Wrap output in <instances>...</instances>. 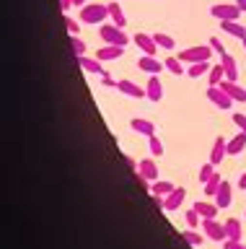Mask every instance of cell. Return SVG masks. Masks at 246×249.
<instances>
[{
    "instance_id": "6da1fadb",
    "label": "cell",
    "mask_w": 246,
    "mask_h": 249,
    "mask_svg": "<svg viewBox=\"0 0 246 249\" xmlns=\"http://www.w3.org/2000/svg\"><path fill=\"white\" fill-rule=\"evenodd\" d=\"M78 21H83V23H94V26H96V23L109 21V5H101V3H88V5H83Z\"/></svg>"
},
{
    "instance_id": "7a4b0ae2",
    "label": "cell",
    "mask_w": 246,
    "mask_h": 249,
    "mask_svg": "<svg viewBox=\"0 0 246 249\" xmlns=\"http://www.w3.org/2000/svg\"><path fill=\"white\" fill-rule=\"evenodd\" d=\"M98 36H101V42L106 44H117V47H125L130 39L125 34V29H119L117 23H101V29H98Z\"/></svg>"
},
{
    "instance_id": "3957f363",
    "label": "cell",
    "mask_w": 246,
    "mask_h": 249,
    "mask_svg": "<svg viewBox=\"0 0 246 249\" xmlns=\"http://www.w3.org/2000/svg\"><path fill=\"white\" fill-rule=\"evenodd\" d=\"M213 57V47L210 44H197V47H187V50L179 52V60L181 62H205Z\"/></svg>"
},
{
    "instance_id": "277c9868",
    "label": "cell",
    "mask_w": 246,
    "mask_h": 249,
    "mask_svg": "<svg viewBox=\"0 0 246 249\" xmlns=\"http://www.w3.org/2000/svg\"><path fill=\"white\" fill-rule=\"evenodd\" d=\"M210 16L218 21H238L241 18V8L236 3H218V5L210 8Z\"/></svg>"
},
{
    "instance_id": "5b68a950",
    "label": "cell",
    "mask_w": 246,
    "mask_h": 249,
    "mask_svg": "<svg viewBox=\"0 0 246 249\" xmlns=\"http://www.w3.org/2000/svg\"><path fill=\"white\" fill-rule=\"evenodd\" d=\"M207 101L215 104L218 109H223V112H228V109L236 104V101L228 96V91L223 89V86H210V89H207Z\"/></svg>"
},
{
    "instance_id": "8992f818",
    "label": "cell",
    "mask_w": 246,
    "mask_h": 249,
    "mask_svg": "<svg viewBox=\"0 0 246 249\" xmlns=\"http://www.w3.org/2000/svg\"><path fill=\"white\" fill-rule=\"evenodd\" d=\"M199 229L205 231V236L207 239H213V241H226L228 239V233H226V223H218L215 218H202V223H199Z\"/></svg>"
},
{
    "instance_id": "52a82bcc",
    "label": "cell",
    "mask_w": 246,
    "mask_h": 249,
    "mask_svg": "<svg viewBox=\"0 0 246 249\" xmlns=\"http://www.w3.org/2000/svg\"><path fill=\"white\" fill-rule=\"evenodd\" d=\"M132 42L143 50V54H156L158 52V44L156 39H153V34H145V31H137V34L132 36Z\"/></svg>"
},
{
    "instance_id": "ba28073f",
    "label": "cell",
    "mask_w": 246,
    "mask_h": 249,
    "mask_svg": "<svg viewBox=\"0 0 246 249\" xmlns=\"http://www.w3.org/2000/svg\"><path fill=\"white\" fill-rule=\"evenodd\" d=\"M75 62L86 70V73H94V75H106V70L101 65V60L98 57H88V54H83V57H75Z\"/></svg>"
},
{
    "instance_id": "9c48e42d",
    "label": "cell",
    "mask_w": 246,
    "mask_h": 249,
    "mask_svg": "<svg viewBox=\"0 0 246 249\" xmlns=\"http://www.w3.org/2000/svg\"><path fill=\"white\" fill-rule=\"evenodd\" d=\"M226 156H228V140L218 135V138H215V143H213V151H210V161L215 163V166H220Z\"/></svg>"
},
{
    "instance_id": "30bf717a",
    "label": "cell",
    "mask_w": 246,
    "mask_h": 249,
    "mask_svg": "<svg viewBox=\"0 0 246 249\" xmlns=\"http://www.w3.org/2000/svg\"><path fill=\"white\" fill-rule=\"evenodd\" d=\"M137 68L145 70V73H150V75H158V73H161V70H164L166 65L156 60V54H143V57L137 60Z\"/></svg>"
},
{
    "instance_id": "8fae6325",
    "label": "cell",
    "mask_w": 246,
    "mask_h": 249,
    "mask_svg": "<svg viewBox=\"0 0 246 249\" xmlns=\"http://www.w3.org/2000/svg\"><path fill=\"white\" fill-rule=\"evenodd\" d=\"M230 200H233V187H230V182L223 179L220 190H218V195H215V205H218L220 210H226V208H230Z\"/></svg>"
},
{
    "instance_id": "7c38bea8",
    "label": "cell",
    "mask_w": 246,
    "mask_h": 249,
    "mask_svg": "<svg viewBox=\"0 0 246 249\" xmlns=\"http://www.w3.org/2000/svg\"><path fill=\"white\" fill-rule=\"evenodd\" d=\"M117 91H122L125 96H130V99H143V96H148L140 86L137 83H132V81H127V78H122V81H117Z\"/></svg>"
},
{
    "instance_id": "4fadbf2b",
    "label": "cell",
    "mask_w": 246,
    "mask_h": 249,
    "mask_svg": "<svg viewBox=\"0 0 246 249\" xmlns=\"http://www.w3.org/2000/svg\"><path fill=\"white\" fill-rule=\"evenodd\" d=\"M130 127H132L137 135H145V138L156 135V124H153L150 120H145V117H135V120H130Z\"/></svg>"
},
{
    "instance_id": "5bb4252c",
    "label": "cell",
    "mask_w": 246,
    "mask_h": 249,
    "mask_svg": "<svg viewBox=\"0 0 246 249\" xmlns=\"http://www.w3.org/2000/svg\"><path fill=\"white\" fill-rule=\"evenodd\" d=\"M137 174L145 177L148 182H156V179H158V166H156V161H153V159L137 161Z\"/></svg>"
},
{
    "instance_id": "9a60e30c",
    "label": "cell",
    "mask_w": 246,
    "mask_h": 249,
    "mask_svg": "<svg viewBox=\"0 0 246 249\" xmlns=\"http://www.w3.org/2000/svg\"><path fill=\"white\" fill-rule=\"evenodd\" d=\"M220 86L228 91V96L233 99V101H238V104H246V89H244L241 83H236V81H223Z\"/></svg>"
},
{
    "instance_id": "2e32d148",
    "label": "cell",
    "mask_w": 246,
    "mask_h": 249,
    "mask_svg": "<svg viewBox=\"0 0 246 249\" xmlns=\"http://www.w3.org/2000/svg\"><path fill=\"white\" fill-rule=\"evenodd\" d=\"M125 54V47H117V44H104L101 50L96 52V57L101 62H109V60H119Z\"/></svg>"
},
{
    "instance_id": "e0dca14e",
    "label": "cell",
    "mask_w": 246,
    "mask_h": 249,
    "mask_svg": "<svg viewBox=\"0 0 246 249\" xmlns=\"http://www.w3.org/2000/svg\"><path fill=\"white\" fill-rule=\"evenodd\" d=\"M184 197H187V190H184V187H176L174 192H168L166 197H164L166 210H179V208H181V202H184Z\"/></svg>"
},
{
    "instance_id": "ac0fdd59",
    "label": "cell",
    "mask_w": 246,
    "mask_h": 249,
    "mask_svg": "<svg viewBox=\"0 0 246 249\" xmlns=\"http://www.w3.org/2000/svg\"><path fill=\"white\" fill-rule=\"evenodd\" d=\"M145 93H148L150 101H161V99H164V83H161L158 75H150L148 86H145Z\"/></svg>"
},
{
    "instance_id": "d6986e66",
    "label": "cell",
    "mask_w": 246,
    "mask_h": 249,
    "mask_svg": "<svg viewBox=\"0 0 246 249\" xmlns=\"http://www.w3.org/2000/svg\"><path fill=\"white\" fill-rule=\"evenodd\" d=\"M220 29L226 31V34L236 36L238 42H241V39H246V26H244V23H238V21H220Z\"/></svg>"
},
{
    "instance_id": "ffe728a7",
    "label": "cell",
    "mask_w": 246,
    "mask_h": 249,
    "mask_svg": "<svg viewBox=\"0 0 246 249\" xmlns=\"http://www.w3.org/2000/svg\"><path fill=\"white\" fill-rule=\"evenodd\" d=\"M220 62H223V70H226V81H238V65L233 54H223Z\"/></svg>"
},
{
    "instance_id": "44dd1931",
    "label": "cell",
    "mask_w": 246,
    "mask_h": 249,
    "mask_svg": "<svg viewBox=\"0 0 246 249\" xmlns=\"http://www.w3.org/2000/svg\"><path fill=\"white\" fill-rule=\"evenodd\" d=\"M109 21H112V23H117L119 29H125V26H127L125 11H122V5L117 3V0H112V3H109Z\"/></svg>"
},
{
    "instance_id": "7402d4cb",
    "label": "cell",
    "mask_w": 246,
    "mask_h": 249,
    "mask_svg": "<svg viewBox=\"0 0 246 249\" xmlns=\"http://www.w3.org/2000/svg\"><path fill=\"white\" fill-rule=\"evenodd\" d=\"M176 184L168 182V179H156V182H150V195H161V197H166L168 192H174Z\"/></svg>"
},
{
    "instance_id": "603a6c76",
    "label": "cell",
    "mask_w": 246,
    "mask_h": 249,
    "mask_svg": "<svg viewBox=\"0 0 246 249\" xmlns=\"http://www.w3.org/2000/svg\"><path fill=\"white\" fill-rule=\"evenodd\" d=\"M192 208H195L197 210V213H199V218H215V215H218V205H215V202H207V200H202V202H195V205H192Z\"/></svg>"
},
{
    "instance_id": "cb8c5ba5",
    "label": "cell",
    "mask_w": 246,
    "mask_h": 249,
    "mask_svg": "<svg viewBox=\"0 0 246 249\" xmlns=\"http://www.w3.org/2000/svg\"><path fill=\"white\" fill-rule=\"evenodd\" d=\"M244 148H246V132L238 130V135H236L233 140H228V153H230V156H238Z\"/></svg>"
},
{
    "instance_id": "d4e9b609",
    "label": "cell",
    "mask_w": 246,
    "mask_h": 249,
    "mask_svg": "<svg viewBox=\"0 0 246 249\" xmlns=\"http://www.w3.org/2000/svg\"><path fill=\"white\" fill-rule=\"evenodd\" d=\"M226 233H228V239H236V241H241V221L238 218H228L226 221Z\"/></svg>"
},
{
    "instance_id": "484cf974",
    "label": "cell",
    "mask_w": 246,
    "mask_h": 249,
    "mask_svg": "<svg viewBox=\"0 0 246 249\" xmlns=\"http://www.w3.org/2000/svg\"><path fill=\"white\" fill-rule=\"evenodd\" d=\"M153 39H156V44L161 47V50H174V47H176V39L171 34H164V31H156Z\"/></svg>"
},
{
    "instance_id": "4316f807",
    "label": "cell",
    "mask_w": 246,
    "mask_h": 249,
    "mask_svg": "<svg viewBox=\"0 0 246 249\" xmlns=\"http://www.w3.org/2000/svg\"><path fill=\"white\" fill-rule=\"evenodd\" d=\"M207 75H210V86H220L223 81H226V70H223V62H215Z\"/></svg>"
},
{
    "instance_id": "83f0119b",
    "label": "cell",
    "mask_w": 246,
    "mask_h": 249,
    "mask_svg": "<svg viewBox=\"0 0 246 249\" xmlns=\"http://www.w3.org/2000/svg\"><path fill=\"white\" fill-rule=\"evenodd\" d=\"M210 68H213V65H210V60H205V62H192L187 73H189V78H199V75L210 73Z\"/></svg>"
},
{
    "instance_id": "f1b7e54d",
    "label": "cell",
    "mask_w": 246,
    "mask_h": 249,
    "mask_svg": "<svg viewBox=\"0 0 246 249\" xmlns=\"http://www.w3.org/2000/svg\"><path fill=\"white\" fill-rule=\"evenodd\" d=\"M67 42H70V50H73L75 57H83V54H86V42L81 39V34H70Z\"/></svg>"
},
{
    "instance_id": "f546056e",
    "label": "cell",
    "mask_w": 246,
    "mask_h": 249,
    "mask_svg": "<svg viewBox=\"0 0 246 249\" xmlns=\"http://www.w3.org/2000/svg\"><path fill=\"white\" fill-rule=\"evenodd\" d=\"M164 65L168 73H174V75H184V65H181V60L179 57H166L164 60Z\"/></svg>"
},
{
    "instance_id": "4dcf8cb0",
    "label": "cell",
    "mask_w": 246,
    "mask_h": 249,
    "mask_svg": "<svg viewBox=\"0 0 246 249\" xmlns=\"http://www.w3.org/2000/svg\"><path fill=\"white\" fill-rule=\"evenodd\" d=\"M213 174H215V163L213 161L202 163V166H199V184H207L213 179Z\"/></svg>"
},
{
    "instance_id": "1f68e13d",
    "label": "cell",
    "mask_w": 246,
    "mask_h": 249,
    "mask_svg": "<svg viewBox=\"0 0 246 249\" xmlns=\"http://www.w3.org/2000/svg\"><path fill=\"white\" fill-rule=\"evenodd\" d=\"M220 184H223L220 174H213V179L205 184V195H207V197H215V195H218V190H220Z\"/></svg>"
},
{
    "instance_id": "d6a6232c",
    "label": "cell",
    "mask_w": 246,
    "mask_h": 249,
    "mask_svg": "<svg viewBox=\"0 0 246 249\" xmlns=\"http://www.w3.org/2000/svg\"><path fill=\"white\" fill-rule=\"evenodd\" d=\"M181 239L187 241V244H192V247H202V233H197V231H192V229L181 231Z\"/></svg>"
},
{
    "instance_id": "836d02e7",
    "label": "cell",
    "mask_w": 246,
    "mask_h": 249,
    "mask_svg": "<svg viewBox=\"0 0 246 249\" xmlns=\"http://www.w3.org/2000/svg\"><path fill=\"white\" fill-rule=\"evenodd\" d=\"M184 221H187L189 229H199V223H202V218H199V213L195 208H189L187 213H184Z\"/></svg>"
},
{
    "instance_id": "e575fe53",
    "label": "cell",
    "mask_w": 246,
    "mask_h": 249,
    "mask_svg": "<svg viewBox=\"0 0 246 249\" xmlns=\"http://www.w3.org/2000/svg\"><path fill=\"white\" fill-rule=\"evenodd\" d=\"M148 148H150V153H153V156H164V143H161L156 135H150V138H148Z\"/></svg>"
},
{
    "instance_id": "d590c367",
    "label": "cell",
    "mask_w": 246,
    "mask_h": 249,
    "mask_svg": "<svg viewBox=\"0 0 246 249\" xmlns=\"http://www.w3.org/2000/svg\"><path fill=\"white\" fill-rule=\"evenodd\" d=\"M63 21L67 23V31H70V34H81V21H75V18H70V16H63Z\"/></svg>"
},
{
    "instance_id": "8d00e7d4",
    "label": "cell",
    "mask_w": 246,
    "mask_h": 249,
    "mask_svg": "<svg viewBox=\"0 0 246 249\" xmlns=\"http://www.w3.org/2000/svg\"><path fill=\"white\" fill-rule=\"evenodd\" d=\"M207 42H210V47H213V52H215V54H220V57H223V54H228V52H226V47H223V42H220L218 36H210Z\"/></svg>"
},
{
    "instance_id": "74e56055",
    "label": "cell",
    "mask_w": 246,
    "mask_h": 249,
    "mask_svg": "<svg viewBox=\"0 0 246 249\" xmlns=\"http://www.w3.org/2000/svg\"><path fill=\"white\" fill-rule=\"evenodd\" d=\"M233 124H236V127L241 130V132H246V114L236 112V114H233Z\"/></svg>"
},
{
    "instance_id": "f35d334b",
    "label": "cell",
    "mask_w": 246,
    "mask_h": 249,
    "mask_svg": "<svg viewBox=\"0 0 246 249\" xmlns=\"http://www.w3.org/2000/svg\"><path fill=\"white\" fill-rule=\"evenodd\" d=\"M223 249H246L244 241H236V239H226L223 241Z\"/></svg>"
},
{
    "instance_id": "ab89813d",
    "label": "cell",
    "mask_w": 246,
    "mask_h": 249,
    "mask_svg": "<svg viewBox=\"0 0 246 249\" xmlns=\"http://www.w3.org/2000/svg\"><path fill=\"white\" fill-rule=\"evenodd\" d=\"M101 78H104V86H106V89H117V81H114V78H112L109 73L101 75Z\"/></svg>"
},
{
    "instance_id": "60d3db41",
    "label": "cell",
    "mask_w": 246,
    "mask_h": 249,
    "mask_svg": "<svg viewBox=\"0 0 246 249\" xmlns=\"http://www.w3.org/2000/svg\"><path fill=\"white\" fill-rule=\"evenodd\" d=\"M60 8H63V13H67L73 8V0H60Z\"/></svg>"
},
{
    "instance_id": "b9f144b4",
    "label": "cell",
    "mask_w": 246,
    "mask_h": 249,
    "mask_svg": "<svg viewBox=\"0 0 246 249\" xmlns=\"http://www.w3.org/2000/svg\"><path fill=\"white\" fill-rule=\"evenodd\" d=\"M236 5L241 8V13H246V0H236Z\"/></svg>"
},
{
    "instance_id": "7bdbcfd3",
    "label": "cell",
    "mask_w": 246,
    "mask_h": 249,
    "mask_svg": "<svg viewBox=\"0 0 246 249\" xmlns=\"http://www.w3.org/2000/svg\"><path fill=\"white\" fill-rule=\"evenodd\" d=\"M238 187H241V190H246V174H241V179H238Z\"/></svg>"
},
{
    "instance_id": "ee69618b",
    "label": "cell",
    "mask_w": 246,
    "mask_h": 249,
    "mask_svg": "<svg viewBox=\"0 0 246 249\" xmlns=\"http://www.w3.org/2000/svg\"><path fill=\"white\" fill-rule=\"evenodd\" d=\"M73 5H81L83 8V5H88V3H86V0H73Z\"/></svg>"
},
{
    "instance_id": "f6af8a7d",
    "label": "cell",
    "mask_w": 246,
    "mask_h": 249,
    "mask_svg": "<svg viewBox=\"0 0 246 249\" xmlns=\"http://www.w3.org/2000/svg\"><path fill=\"white\" fill-rule=\"evenodd\" d=\"M241 44H244V50H246V39H241Z\"/></svg>"
}]
</instances>
